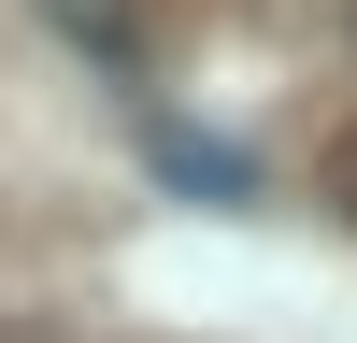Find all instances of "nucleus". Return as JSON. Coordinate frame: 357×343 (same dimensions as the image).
<instances>
[{
  "mask_svg": "<svg viewBox=\"0 0 357 343\" xmlns=\"http://www.w3.org/2000/svg\"><path fill=\"white\" fill-rule=\"evenodd\" d=\"M43 15L72 29L86 57H114V72H129V57H143V0H43Z\"/></svg>",
  "mask_w": 357,
  "mask_h": 343,
  "instance_id": "obj_1",
  "label": "nucleus"
},
{
  "mask_svg": "<svg viewBox=\"0 0 357 343\" xmlns=\"http://www.w3.org/2000/svg\"><path fill=\"white\" fill-rule=\"evenodd\" d=\"M158 158H172V172H186V186H200V200H243V158H229V143H186V129H158Z\"/></svg>",
  "mask_w": 357,
  "mask_h": 343,
  "instance_id": "obj_2",
  "label": "nucleus"
},
{
  "mask_svg": "<svg viewBox=\"0 0 357 343\" xmlns=\"http://www.w3.org/2000/svg\"><path fill=\"white\" fill-rule=\"evenodd\" d=\"M314 186H329V215L357 229V114H343V129H329V158H314Z\"/></svg>",
  "mask_w": 357,
  "mask_h": 343,
  "instance_id": "obj_3",
  "label": "nucleus"
},
{
  "mask_svg": "<svg viewBox=\"0 0 357 343\" xmlns=\"http://www.w3.org/2000/svg\"><path fill=\"white\" fill-rule=\"evenodd\" d=\"M0 343H57V329H29V314H0Z\"/></svg>",
  "mask_w": 357,
  "mask_h": 343,
  "instance_id": "obj_4",
  "label": "nucleus"
}]
</instances>
